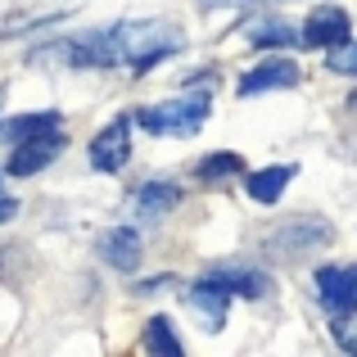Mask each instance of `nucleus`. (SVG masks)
Returning a JSON list of instances; mask_svg holds the SVG:
<instances>
[{"label":"nucleus","instance_id":"nucleus-1","mask_svg":"<svg viewBox=\"0 0 357 357\" xmlns=\"http://www.w3.org/2000/svg\"><path fill=\"white\" fill-rule=\"evenodd\" d=\"M185 36L167 23H118V27H100V32L77 36L73 45V63H91V68H131L145 73L154 63H163L167 54L181 50Z\"/></svg>","mask_w":357,"mask_h":357},{"label":"nucleus","instance_id":"nucleus-2","mask_svg":"<svg viewBox=\"0 0 357 357\" xmlns=\"http://www.w3.org/2000/svg\"><path fill=\"white\" fill-rule=\"evenodd\" d=\"M204 118H208V96H204V91L140 109V127H145L149 136H195V131L204 127Z\"/></svg>","mask_w":357,"mask_h":357},{"label":"nucleus","instance_id":"nucleus-3","mask_svg":"<svg viewBox=\"0 0 357 357\" xmlns=\"http://www.w3.org/2000/svg\"><path fill=\"white\" fill-rule=\"evenodd\" d=\"M317 289L331 317H353L357 312V262L344 267H321L317 271Z\"/></svg>","mask_w":357,"mask_h":357},{"label":"nucleus","instance_id":"nucleus-4","mask_svg":"<svg viewBox=\"0 0 357 357\" xmlns=\"http://www.w3.org/2000/svg\"><path fill=\"white\" fill-rule=\"evenodd\" d=\"M127 158H131V127H127V118H114L91 140V167L96 172H122Z\"/></svg>","mask_w":357,"mask_h":357},{"label":"nucleus","instance_id":"nucleus-5","mask_svg":"<svg viewBox=\"0 0 357 357\" xmlns=\"http://www.w3.org/2000/svg\"><path fill=\"white\" fill-rule=\"evenodd\" d=\"M59 149H63L59 131H41V136H27V140H18V145H14L9 172H14V176H32V172H41V167H50Z\"/></svg>","mask_w":357,"mask_h":357},{"label":"nucleus","instance_id":"nucleus-6","mask_svg":"<svg viewBox=\"0 0 357 357\" xmlns=\"http://www.w3.org/2000/svg\"><path fill=\"white\" fill-rule=\"evenodd\" d=\"M231 294H236V289H231L227 280H222L218 271H213V276H204L199 285H190V307H195V312L204 317V326H213V331H218V326L227 321Z\"/></svg>","mask_w":357,"mask_h":357},{"label":"nucleus","instance_id":"nucleus-7","mask_svg":"<svg viewBox=\"0 0 357 357\" xmlns=\"http://www.w3.org/2000/svg\"><path fill=\"white\" fill-rule=\"evenodd\" d=\"M285 86H298L294 59H267L240 77V96H262V91H285Z\"/></svg>","mask_w":357,"mask_h":357},{"label":"nucleus","instance_id":"nucleus-8","mask_svg":"<svg viewBox=\"0 0 357 357\" xmlns=\"http://www.w3.org/2000/svg\"><path fill=\"white\" fill-rule=\"evenodd\" d=\"M303 45H312V50H331V45H340V41H349V14L344 9H317V14H307V23H303Z\"/></svg>","mask_w":357,"mask_h":357},{"label":"nucleus","instance_id":"nucleus-9","mask_svg":"<svg viewBox=\"0 0 357 357\" xmlns=\"http://www.w3.org/2000/svg\"><path fill=\"white\" fill-rule=\"evenodd\" d=\"M289 181H294V167H262V172L249 176V199L253 204H276Z\"/></svg>","mask_w":357,"mask_h":357},{"label":"nucleus","instance_id":"nucleus-10","mask_svg":"<svg viewBox=\"0 0 357 357\" xmlns=\"http://www.w3.org/2000/svg\"><path fill=\"white\" fill-rule=\"evenodd\" d=\"M59 114H23V118H9L0 122V140H27V136H41V131H59Z\"/></svg>","mask_w":357,"mask_h":357},{"label":"nucleus","instance_id":"nucleus-11","mask_svg":"<svg viewBox=\"0 0 357 357\" xmlns=\"http://www.w3.org/2000/svg\"><path fill=\"white\" fill-rule=\"evenodd\" d=\"M105 258L114 262V267H122V271H131L140 262V236L131 227H118L114 236L105 240Z\"/></svg>","mask_w":357,"mask_h":357},{"label":"nucleus","instance_id":"nucleus-12","mask_svg":"<svg viewBox=\"0 0 357 357\" xmlns=\"http://www.w3.org/2000/svg\"><path fill=\"white\" fill-rule=\"evenodd\" d=\"M145 349L158 353V357H181L185 344L176 340V331H172V321H167V317H154V321L145 326Z\"/></svg>","mask_w":357,"mask_h":357},{"label":"nucleus","instance_id":"nucleus-13","mask_svg":"<svg viewBox=\"0 0 357 357\" xmlns=\"http://www.w3.org/2000/svg\"><path fill=\"white\" fill-rule=\"evenodd\" d=\"M140 213H149V218H158V213H167V208H176V185H167V181H149V185H140Z\"/></svg>","mask_w":357,"mask_h":357},{"label":"nucleus","instance_id":"nucleus-14","mask_svg":"<svg viewBox=\"0 0 357 357\" xmlns=\"http://www.w3.org/2000/svg\"><path fill=\"white\" fill-rule=\"evenodd\" d=\"M326 63H331V73H340V77H357V41H340V45H331Z\"/></svg>","mask_w":357,"mask_h":357},{"label":"nucleus","instance_id":"nucleus-15","mask_svg":"<svg viewBox=\"0 0 357 357\" xmlns=\"http://www.w3.org/2000/svg\"><path fill=\"white\" fill-rule=\"evenodd\" d=\"M218 276L227 280V285L236 289V294H262V289H267V280L253 276V271H218Z\"/></svg>","mask_w":357,"mask_h":357},{"label":"nucleus","instance_id":"nucleus-16","mask_svg":"<svg viewBox=\"0 0 357 357\" xmlns=\"http://www.w3.org/2000/svg\"><path fill=\"white\" fill-rule=\"evenodd\" d=\"M240 172V154H208V163L199 167V176H231Z\"/></svg>","mask_w":357,"mask_h":357},{"label":"nucleus","instance_id":"nucleus-17","mask_svg":"<svg viewBox=\"0 0 357 357\" xmlns=\"http://www.w3.org/2000/svg\"><path fill=\"white\" fill-rule=\"evenodd\" d=\"M253 41L258 45H271V41H294V32H289V27H253Z\"/></svg>","mask_w":357,"mask_h":357},{"label":"nucleus","instance_id":"nucleus-18","mask_svg":"<svg viewBox=\"0 0 357 357\" xmlns=\"http://www.w3.org/2000/svg\"><path fill=\"white\" fill-rule=\"evenodd\" d=\"M340 344L349 353H357V326H340Z\"/></svg>","mask_w":357,"mask_h":357},{"label":"nucleus","instance_id":"nucleus-19","mask_svg":"<svg viewBox=\"0 0 357 357\" xmlns=\"http://www.w3.org/2000/svg\"><path fill=\"white\" fill-rule=\"evenodd\" d=\"M9 218H14V204H9L5 195H0V222H9Z\"/></svg>","mask_w":357,"mask_h":357}]
</instances>
